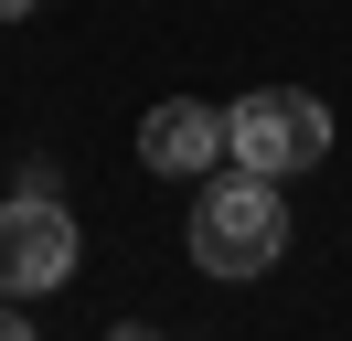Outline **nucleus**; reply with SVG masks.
Returning a JSON list of instances; mask_svg holds the SVG:
<instances>
[{
  "mask_svg": "<svg viewBox=\"0 0 352 341\" xmlns=\"http://www.w3.org/2000/svg\"><path fill=\"white\" fill-rule=\"evenodd\" d=\"M139 160H150L160 182H214V170L235 160V128L203 96H160L150 118H139Z\"/></svg>",
  "mask_w": 352,
  "mask_h": 341,
  "instance_id": "nucleus-4",
  "label": "nucleus"
},
{
  "mask_svg": "<svg viewBox=\"0 0 352 341\" xmlns=\"http://www.w3.org/2000/svg\"><path fill=\"white\" fill-rule=\"evenodd\" d=\"M0 341H32V320H22V298H0Z\"/></svg>",
  "mask_w": 352,
  "mask_h": 341,
  "instance_id": "nucleus-5",
  "label": "nucleus"
},
{
  "mask_svg": "<svg viewBox=\"0 0 352 341\" xmlns=\"http://www.w3.org/2000/svg\"><path fill=\"white\" fill-rule=\"evenodd\" d=\"M107 341H160V331H150V320H118V331H107Z\"/></svg>",
  "mask_w": 352,
  "mask_h": 341,
  "instance_id": "nucleus-6",
  "label": "nucleus"
},
{
  "mask_svg": "<svg viewBox=\"0 0 352 341\" xmlns=\"http://www.w3.org/2000/svg\"><path fill=\"white\" fill-rule=\"evenodd\" d=\"M0 21H32V0H0Z\"/></svg>",
  "mask_w": 352,
  "mask_h": 341,
  "instance_id": "nucleus-7",
  "label": "nucleus"
},
{
  "mask_svg": "<svg viewBox=\"0 0 352 341\" xmlns=\"http://www.w3.org/2000/svg\"><path fill=\"white\" fill-rule=\"evenodd\" d=\"M224 128H235V170H267V182H299L331 160V107L309 85H256L224 107Z\"/></svg>",
  "mask_w": 352,
  "mask_h": 341,
  "instance_id": "nucleus-2",
  "label": "nucleus"
},
{
  "mask_svg": "<svg viewBox=\"0 0 352 341\" xmlns=\"http://www.w3.org/2000/svg\"><path fill=\"white\" fill-rule=\"evenodd\" d=\"M278 256H288V192L267 182V170L224 160L214 182H203V203H192V267L203 277H267Z\"/></svg>",
  "mask_w": 352,
  "mask_h": 341,
  "instance_id": "nucleus-1",
  "label": "nucleus"
},
{
  "mask_svg": "<svg viewBox=\"0 0 352 341\" xmlns=\"http://www.w3.org/2000/svg\"><path fill=\"white\" fill-rule=\"evenodd\" d=\"M75 256H86V234H75V213L43 182H22L0 203V298H54L75 277Z\"/></svg>",
  "mask_w": 352,
  "mask_h": 341,
  "instance_id": "nucleus-3",
  "label": "nucleus"
}]
</instances>
